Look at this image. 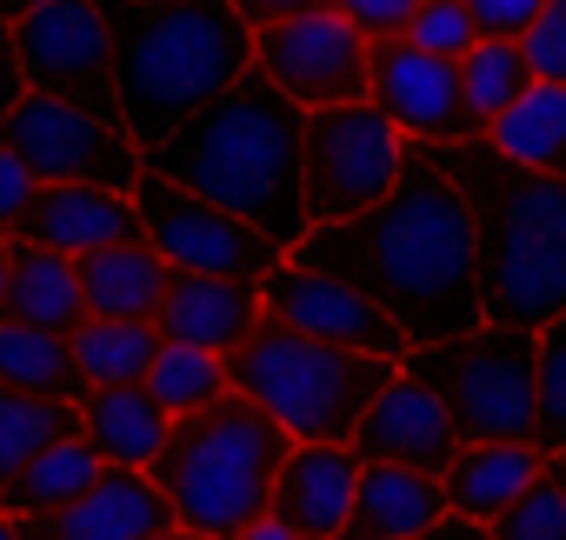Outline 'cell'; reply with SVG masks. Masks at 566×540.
<instances>
[{
    "label": "cell",
    "instance_id": "35",
    "mask_svg": "<svg viewBox=\"0 0 566 540\" xmlns=\"http://www.w3.org/2000/svg\"><path fill=\"white\" fill-rule=\"evenodd\" d=\"M520 54H526L533 81L566 87V0H546L539 21H533V28H526V41H520Z\"/></svg>",
    "mask_w": 566,
    "mask_h": 540
},
{
    "label": "cell",
    "instance_id": "25",
    "mask_svg": "<svg viewBox=\"0 0 566 540\" xmlns=\"http://www.w3.org/2000/svg\"><path fill=\"white\" fill-rule=\"evenodd\" d=\"M107 460L87 447V440H61L48 447L34 467H21L8 487H0V513L8 520H48V513H67L74 500H87L101 487Z\"/></svg>",
    "mask_w": 566,
    "mask_h": 540
},
{
    "label": "cell",
    "instance_id": "42",
    "mask_svg": "<svg viewBox=\"0 0 566 540\" xmlns=\"http://www.w3.org/2000/svg\"><path fill=\"white\" fill-rule=\"evenodd\" d=\"M8 274H14V233L0 227V321H8Z\"/></svg>",
    "mask_w": 566,
    "mask_h": 540
},
{
    "label": "cell",
    "instance_id": "3",
    "mask_svg": "<svg viewBox=\"0 0 566 540\" xmlns=\"http://www.w3.org/2000/svg\"><path fill=\"white\" fill-rule=\"evenodd\" d=\"M440 154L473 207L486 328L539 341L566 314V180L513 167L486 134Z\"/></svg>",
    "mask_w": 566,
    "mask_h": 540
},
{
    "label": "cell",
    "instance_id": "14",
    "mask_svg": "<svg viewBox=\"0 0 566 540\" xmlns=\"http://www.w3.org/2000/svg\"><path fill=\"white\" fill-rule=\"evenodd\" d=\"M367 101H374L413 147H460V141H480V134H486V127L473 121V107H467L460 61L420 54L413 41L374 48V87H367Z\"/></svg>",
    "mask_w": 566,
    "mask_h": 540
},
{
    "label": "cell",
    "instance_id": "11",
    "mask_svg": "<svg viewBox=\"0 0 566 540\" xmlns=\"http://www.w3.org/2000/svg\"><path fill=\"white\" fill-rule=\"evenodd\" d=\"M134 207H140V233L154 240V253L174 267V274H227V281H266L287 247H273L260 227L233 220L227 207L174 187L167 174H147L134 187Z\"/></svg>",
    "mask_w": 566,
    "mask_h": 540
},
{
    "label": "cell",
    "instance_id": "39",
    "mask_svg": "<svg viewBox=\"0 0 566 540\" xmlns=\"http://www.w3.org/2000/svg\"><path fill=\"white\" fill-rule=\"evenodd\" d=\"M321 8H334V0H233V14H240L253 34H266V28H280V21H294V14H321Z\"/></svg>",
    "mask_w": 566,
    "mask_h": 540
},
{
    "label": "cell",
    "instance_id": "40",
    "mask_svg": "<svg viewBox=\"0 0 566 540\" xmlns=\"http://www.w3.org/2000/svg\"><path fill=\"white\" fill-rule=\"evenodd\" d=\"M21 101H28V74H21V54H14V28L0 21V127L14 121Z\"/></svg>",
    "mask_w": 566,
    "mask_h": 540
},
{
    "label": "cell",
    "instance_id": "4",
    "mask_svg": "<svg viewBox=\"0 0 566 540\" xmlns=\"http://www.w3.org/2000/svg\"><path fill=\"white\" fill-rule=\"evenodd\" d=\"M253 28L233 0H114V101L140 147H160L253 74Z\"/></svg>",
    "mask_w": 566,
    "mask_h": 540
},
{
    "label": "cell",
    "instance_id": "34",
    "mask_svg": "<svg viewBox=\"0 0 566 540\" xmlns=\"http://www.w3.org/2000/svg\"><path fill=\"white\" fill-rule=\"evenodd\" d=\"M400 41H413L420 54H440V61H467L480 48V21L467 0H420V14L407 21Z\"/></svg>",
    "mask_w": 566,
    "mask_h": 540
},
{
    "label": "cell",
    "instance_id": "13",
    "mask_svg": "<svg viewBox=\"0 0 566 540\" xmlns=\"http://www.w3.org/2000/svg\"><path fill=\"white\" fill-rule=\"evenodd\" d=\"M260 308H266V321L294 328V334H314V341H334V347H354V354H374V361H394V367H407V354H413V341L360 288L314 274L294 253L260 281Z\"/></svg>",
    "mask_w": 566,
    "mask_h": 540
},
{
    "label": "cell",
    "instance_id": "28",
    "mask_svg": "<svg viewBox=\"0 0 566 540\" xmlns=\"http://www.w3.org/2000/svg\"><path fill=\"white\" fill-rule=\"evenodd\" d=\"M486 141H493L513 167H533V174L566 180V87L533 81V87H526V101L486 127Z\"/></svg>",
    "mask_w": 566,
    "mask_h": 540
},
{
    "label": "cell",
    "instance_id": "8",
    "mask_svg": "<svg viewBox=\"0 0 566 540\" xmlns=\"http://www.w3.org/2000/svg\"><path fill=\"white\" fill-rule=\"evenodd\" d=\"M301 160H307V233H321V227L367 220L407 180L413 141L374 101H347L307 114Z\"/></svg>",
    "mask_w": 566,
    "mask_h": 540
},
{
    "label": "cell",
    "instance_id": "21",
    "mask_svg": "<svg viewBox=\"0 0 566 540\" xmlns=\"http://www.w3.org/2000/svg\"><path fill=\"white\" fill-rule=\"evenodd\" d=\"M447 487L413 467H360V494L347 513V540H420L447 520Z\"/></svg>",
    "mask_w": 566,
    "mask_h": 540
},
{
    "label": "cell",
    "instance_id": "45",
    "mask_svg": "<svg viewBox=\"0 0 566 540\" xmlns=\"http://www.w3.org/2000/svg\"><path fill=\"white\" fill-rule=\"evenodd\" d=\"M154 540H207V533H187V527H167V533H154Z\"/></svg>",
    "mask_w": 566,
    "mask_h": 540
},
{
    "label": "cell",
    "instance_id": "7",
    "mask_svg": "<svg viewBox=\"0 0 566 540\" xmlns=\"http://www.w3.org/2000/svg\"><path fill=\"white\" fill-rule=\"evenodd\" d=\"M407 374L440 394L460 440H533L539 427V341L526 334H467L413 347Z\"/></svg>",
    "mask_w": 566,
    "mask_h": 540
},
{
    "label": "cell",
    "instance_id": "41",
    "mask_svg": "<svg viewBox=\"0 0 566 540\" xmlns=\"http://www.w3.org/2000/svg\"><path fill=\"white\" fill-rule=\"evenodd\" d=\"M420 540H493L486 527H473V520H460V513H447L433 533H420Z\"/></svg>",
    "mask_w": 566,
    "mask_h": 540
},
{
    "label": "cell",
    "instance_id": "6",
    "mask_svg": "<svg viewBox=\"0 0 566 540\" xmlns=\"http://www.w3.org/2000/svg\"><path fill=\"white\" fill-rule=\"evenodd\" d=\"M394 361L294 334L280 321H260L233 354H227V387L247 394L253 407H266L301 447H347L360 414L380 401V387L394 381Z\"/></svg>",
    "mask_w": 566,
    "mask_h": 540
},
{
    "label": "cell",
    "instance_id": "33",
    "mask_svg": "<svg viewBox=\"0 0 566 540\" xmlns=\"http://www.w3.org/2000/svg\"><path fill=\"white\" fill-rule=\"evenodd\" d=\"M533 447L546 460L566 454V314L539 334V427H533Z\"/></svg>",
    "mask_w": 566,
    "mask_h": 540
},
{
    "label": "cell",
    "instance_id": "1",
    "mask_svg": "<svg viewBox=\"0 0 566 540\" xmlns=\"http://www.w3.org/2000/svg\"><path fill=\"white\" fill-rule=\"evenodd\" d=\"M301 267L360 288L413 347L486 334L480 301V233L440 147H413L407 180L347 227H321L294 247Z\"/></svg>",
    "mask_w": 566,
    "mask_h": 540
},
{
    "label": "cell",
    "instance_id": "2",
    "mask_svg": "<svg viewBox=\"0 0 566 540\" xmlns=\"http://www.w3.org/2000/svg\"><path fill=\"white\" fill-rule=\"evenodd\" d=\"M307 114L280 94L260 68L220 94L207 114H193L180 134L147 147V174H167L174 187L227 207L233 220L260 227L273 247L307 240Z\"/></svg>",
    "mask_w": 566,
    "mask_h": 540
},
{
    "label": "cell",
    "instance_id": "29",
    "mask_svg": "<svg viewBox=\"0 0 566 540\" xmlns=\"http://www.w3.org/2000/svg\"><path fill=\"white\" fill-rule=\"evenodd\" d=\"M61 440H87V407L0 387V487H8L21 467H34L48 447H61Z\"/></svg>",
    "mask_w": 566,
    "mask_h": 540
},
{
    "label": "cell",
    "instance_id": "38",
    "mask_svg": "<svg viewBox=\"0 0 566 540\" xmlns=\"http://www.w3.org/2000/svg\"><path fill=\"white\" fill-rule=\"evenodd\" d=\"M34 194H41V180H34L8 147H0V227H8V233L21 227V214L34 207Z\"/></svg>",
    "mask_w": 566,
    "mask_h": 540
},
{
    "label": "cell",
    "instance_id": "5",
    "mask_svg": "<svg viewBox=\"0 0 566 540\" xmlns=\"http://www.w3.org/2000/svg\"><path fill=\"white\" fill-rule=\"evenodd\" d=\"M294 434L247 394H220L200 414H180L167 434V454L154 460V480L187 533L240 540L253 520H266L273 487L294 460Z\"/></svg>",
    "mask_w": 566,
    "mask_h": 540
},
{
    "label": "cell",
    "instance_id": "46",
    "mask_svg": "<svg viewBox=\"0 0 566 540\" xmlns=\"http://www.w3.org/2000/svg\"><path fill=\"white\" fill-rule=\"evenodd\" d=\"M0 540H21V520H8V513H0Z\"/></svg>",
    "mask_w": 566,
    "mask_h": 540
},
{
    "label": "cell",
    "instance_id": "37",
    "mask_svg": "<svg viewBox=\"0 0 566 540\" xmlns=\"http://www.w3.org/2000/svg\"><path fill=\"white\" fill-rule=\"evenodd\" d=\"M473 21H480V41H526V28L539 21L546 0H467Z\"/></svg>",
    "mask_w": 566,
    "mask_h": 540
},
{
    "label": "cell",
    "instance_id": "23",
    "mask_svg": "<svg viewBox=\"0 0 566 540\" xmlns=\"http://www.w3.org/2000/svg\"><path fill=\"white\" fill-rule=\"evenodd\" d=\"M8 321L48 328V334H81V328H87V288H81V260H67V253H48V247H34V240H14Z\"/></svg>",
    "mask_w": 566,
    "mask_h": 540
},
{
    "label": "cell",
    "instance_id": "26",
    "mask_svg": "<svg viewBox=\"0 0 566 540\" xmlns=\"http://www.w3.org/2000/svg\"><path fill=\"white\" fill-rule=\"evenodd\" d=\"M0 387L41 394V401H74V407L94 401L87 381H81V367H74L67 334L28 328V321H0Z\"/></svg>",
    "mask_w": 566,
    "mask_h": 540
},
{
    "label": "cell",
    "instance_id": "32",
    "mask_svg": "<svg viewBox=\"0 0 566 540\" xmlns=\"http://www.w3.org/2000/svg\"><path fill=\"white\" fill-rule=\"evenodd\" d=\"M486 533L493 540H566V454H553L546 474L520 494V507H506Z\"/></svg>",
    "mask_w": 566,
    "mask_h": 540
},
{
    "label": "cell",
    "instance_id": "9",
    "mask_svg": "<svg viewBox=\"0 0 566 540\" xmlns=\"http://www.w3.org/2000/svg\"><path fill=\"white\" fill-rule=\"evenodd\" d=\"M0 147L41 187H101V194L134 200V187L147 180V147L127 127H114L74 101H48V94H28L14 107V121L0 127Z\"/></svg>",
    "mask_w": 566,
    "mask_h": 540
},
{
    "label": "cell",
    "instance_id": "10",
    "mask_svg": "<svg viewBox=\"0 0 566 540\" xmlns=\"http://www.w3.org/2000/svg\"><path fill=\"white\" fill-rule=\"evenodd\" d=\"M14 54L28 74V94L74 101L120 127L114 101V0H48L41 14L14 28Z\"/></svg>",
    "mask_w": 566,
    "mask_h": 540
},
{
    "label": "cell",
    "instance_id": "36",
    "mask_svg": "<svg viewBox=\"0 0 566 540\" xmlns=\"http://www.w3.org/2000/svg\"><path fill=\"white\" fill-rule=\"evenodd\" d=\"M334 14H347L374 48H387V41L407 34V21L420 14V0H334Z\"/></svg>",
    "mask_w": 566,
    "mask_h": 540
},
{
    "label": "cell",
    "instance_id": "22",
    "mask_svg": "<svg viewBox=\"0 0 566 540\" xmlns=\"http://www.w3.org/2000/svg\"><path fill=\"white\" fill-rule=\"evenodd\" d=\"M81 288H87V321H160L174 267L154 253V240H127V247H101L81 260Z\"/></svg>",
    "mask_w": 566,
    "mask_h": 540
},
{
    "label": "cell",
    "instance_id": "30",
    "mask_svg": "<svg viewBox=\"0 0 566 540\" xmlns=\"http://www.w3.org/2000/svg\"><path fill=\"white\" fill-rule=\"evenodd\" d=\"M460 81H467V107L480 127H493L500 114H513L533 87V68L520 54V41H480L467 61H460Z\"/></svg>",
    "mask_w": 566,
    "mask_h": 540
},
{
    "label": "cell",
    "instance_id": "15",
    "mask_svg": "<svg viewBox=\"0 0 566 540\" xmlns=\"http://www.w3.org/2000/svg\"><path fill=\"white\" fill-rule=\"evenodd\" d=\"M347 447L360 454V467H413V474H433V480H440L467 440H460L453 414L440 407V394L400 367V374L380 387V401L360 414V427H354Z\"/></svg>",
    "mask_w": 566,
    "mask_h": 540
},
{
    "label": "cell",
    "instance_id": "20",
    "mask_svg": "<svg viewBox=\"0 0 566 540\" xmlns=\"http://www.w3.org/2000/svg\"><path fill=\"white\" fill-rule=\"evenodd\" d=\"M546 474V454L533 440H467L453 454V467L440 474L447 507L473 527H493L506 507H520V494Z\"/></svg>",
    "mask_w": 566,
    "mask_h": 540
},
{
    "label": "cell",
    "instance_id": "31",
    "mask_svg": "<svg viewBox=\"0 0 566 540\" xmlns=\"http://www.w3.org/2000/svg\"><path fill=\"white\" fill-rule=\"evenodd\" d=\"M147 394H154L174 420H180V414H200L207 401L227 394V361L207 354V347H180V341H167L160 361H154V374H147Z\"/></svg>",
    "mask_w": 566,
    "mask_h": 540
},
{
    "label": "cell",
    "instance_id": "27",
    "mask_svg": "<svg viewBox=\"0 0 566 540\" xmlns=\"http://www.w3.org/2000/svg\"><path fill=\"white\" fill-rule=\"evenodd\" d=\"M67 347H74V367H81L87 394H101V387H147L167 341L147 321H87L81 334H67Z\"/></svg>",
    "mask_w": 566,
    "mask_h": 540
},
{
    "label": "cell",
    "instance_id": "44",
    "mask_svg": "<svg viewBox=\"0 0 566 540\" xmlns=\"http://www.w3.org/2000/svg\"><path fill=\"white\" fill-rule=\"evenodd\" d=\"M48 8V0H0V21H8V28H21L28 14H41Z\"/></svg>",
    "mask_w": 566,
    "mask_h": 540
},
{
    "label": "cell",
    "instance_id": "16",
    "mask_svg": "<svg viewBox=\"0 0 566 540\" xmlns=\"http://www.w3.org/2000/svg\"><path fill=\"white\" fill-rule=\"evenodd\" d=\"M180 527L160 480L140 474V467H107L101 487L87 500H74L67 513H48V520H21V540H154Z\"/></svg>",
    "mask_w": 566,
    "mask_h": 540
},
{
    "label": "cell",
    "instance_id": "43",
    "mask_svg": "<svg viewBox=\"0 0 566 540\" xmlns=\"http://www.w3.org/2000/svg\"><path fill=\"white\" fill-rule=\"evenodd\" d=\"M240 540H301V533H294L287 520H273V513H266V520H253V527H247Z\"/></svg>",
    "mask_w": 566,
    "mask_h": 540
},
{
    "label": "cell",
    "instance_id": "24",
    "mask_svg": "<svg viewBox=\"0 0 566 540\" xmlns=\"http://www.w3.org/2000/svg\"><path fill=\"white\" fill-rule=\"evenodd\" d=\"M167 434H174V414L147 394V387H101L87 401V447L107 460V467H140L154 474V460L167 454Z\"/></svg>",
    "mask_w": 566,
    "mask_h": 540
},
{
    "label": "cell",
    "instance_id": "12",
    "mask_svg": "<svg viewBox=\"0 0 566 540\" xmlns=\"http://www.w3.org/2000/svg\"><path fill=\"white\" fill-rule=\"evenodd\" d=\"M253 68L287 94L301 114H321V107H347V101H367L374 87V41L321 8V14H294V21H280L266 34H253Z\"/></svg>",
    "mask_w": 566,
    "mask_h": 540
},
{
    "label": "cell",
    "instance_id": "18",
    "mask_svg": "<svg viewBox=\"0 0 566 540\" xmlns=\"http://www.w3.org/2000/svg\"><path fill=\"white\" fill-rule=\"evenodd\" d=\"M266 321L260 308V281H227V274H174L167 308H160V341L180 347H207V354H233L253 328Z\"/></svg>",
    "mask_w": 566,
    "mask_h": 540
},
{
    "label": "cell",
    "instance_id": "19",
    "mask_svg": "<svg viewBox=\"0 0 566 540\" xmlns=\"http://www.w3.org/2000/svg\"><path fill=\"white\" fill-rule=\"evenodd\" d=\"M354 494H360V454L354 447H294L266 513L287 520L301 540H347Z\"/></svg>",
    "mask_w": 566,
    "mask_h": 540
},
{
    "label": "cell",
    "instance_id": "17",
    "mask_svg": "<svg viewBox=\"0 0 566 540\" xmlns=\"http://www.w3.org/2000/svg\"><path fill=\"white\" fill-rule=\"evenodd\" d=\"M14 240H34L48 253H67V260H87L101 247H127V240H147L140 233V207L127 194H101V187H41L34 207L21 214Z\"/></svg>",
    "mask_w": 566,
    "mask_h": 540
}]
</instances>
